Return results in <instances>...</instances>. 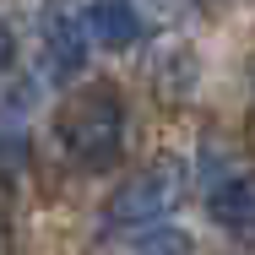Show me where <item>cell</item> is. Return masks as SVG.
I'll use <instances>...</instances> for the list:
<instances>
[{"label": "cell", "mask_w": 255, "mask_h": 255, "mask_svg": "<svg viewBox=\"0 0 255 255\" xmlns=\"http://www.w3.org/2000/svg\"><path fill=\"white\" fill-rule=\"evenodd\" d=\"M54 141L60 152L82 168H109L125 141V109L114 98V87H87L54 114Z\"/></svg>", "instance_id": "6da1fadb"}, {"label": "cell", "mask_w": 255, "mask_h": 255, "mask_svg": "<svg viewBox=\"0 0 255 255\" xmlns=\"http://www.w3.org/2000/svg\"><path fill=\"white\" fill-rule=\"evenodd\" d=\"M179 190H185V168L179 163H152L141 179H130L125 190H114L103 201V217H98L103 234L109 239H120V234H152L157 223L174 212Z\"/></svg>", "instance_id": "7a4b0ae2"}, {"label": "cell", "mask_w": 255, "mask_h": 255, "mask_svg": "<svg viewBox=\"0 0 255 255\" xmlns=\"http://www.w3.org/2000/svg\"><path fill=\"white\" fill-rule=\"evenodd\" d=\"M87 11L76 0H49L44 16H38V49L49 54V76L54 82H71L87 60V33H82Z\"/></svg>", "instance_id": "3957f363"}, {"label": "cell", "mask_w": 255, "mask_h": 255, "mask_svg": "<svg viewBox=\"0 0 255 255\" xmlns=\"http://www.w3.org/2000/svg\"><path fill=\"white\" fill-rule=\"evenodd\" d=\"M212 223H223L228 234H255V174H228L212 185L206 196Z\"/></svg>", "instance_id": "277c9868"}, {"label": "cell", "mask_w": 255, "mask_h": 255, "mask_svg": "<svg viewBox=\"0 0 255 255\" xmlns=\"http://www.w3.org/2000/svg\"><path fill=\"white\" fill-rule=\"evenodd\" d=\"M87 27H93V38L103 49H130L147 33L136 0H87Z\"/></svg>", "instance_id": "5b68a950"}, {"label": "cell", "mask_w": 255, "mask_h": 255, "mask_svg": "<svg viewBox=\"0 0 255 255\" xmlns=\"http://www.w3.org/2000/svg\"><path fill=\"white\" fill-rule=\"evenodd\" d=\"M130 255H190V239L179 234V228H152V234H141Z\"/></svg>", "instance_id": "8992f818"}]
</instances>
